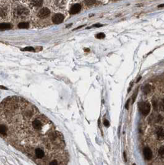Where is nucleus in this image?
Segmentation results:
<instances>
[{"label":"nucleus","instance_id":"17","mask_svg":"<svg viewBox=\"0 0 164 165\" xmlns=\"http://www.w3.org/2000/svg\"><path fill=\"white\" fill-rule=\"evenodd\" d=\"M159 108L161 109L162 110H164V98L161 101L160 103V106H159Z\"/></svg>","mask_w":164,"mask_h":165},{"label":"nucleus","instance_id":"11","mask_svg":"<svg viewBox=\"0 0 164 165\" xmlns=\"http://www.w3.org/2000/svg\"><path fill=\"white\" fill-rule=\"evenodd\" d=\"M29 27V24L27 22H22L18 24V27L20 29H27Z\"/></svg>","mask_w":164,"mask_h":165},{"label":"nucleus","instance_id":"18","mask_svg":"<svg viewBox=\"0 0 164 165\" xmlns=\"http://www.w3.org/2000/svg\"><path fill=\"white\" fill-rule=\"evenodd\" d=\"M104 124L105 127H108L110 126V122H109L108 121V120H106V119L104 120Z\"/></svg>","mask_w":164,"mask_h":165},{"label":"nucleus","instance_id":"13","mask_svg":"<svg viewBox=\"0 0 164 165\" xmlns=\"http://www.w3.org/2000/svg\"><path fill=\"white\" fill-rule=\"evenodd\" d=\"M96 2L95 0H85V4L87 6H90L94 4Z\"/></svg>","mask_w":164,"mask_h":165},{"label":"nucleus","instance_id":"19","mask_svg":"<svg viewBox=\"0 0 164 165\" xmlns=\"http://www.w3.org/2000/svg\"><path fill=\"white\" fill-rule=\"evenodd\" d=\"M102 26V24H94V25H93V27H100Z\"/></svg>","mask_w":164,"mask_h":165},{"label":"nucleus","instance_id":"9","mask_svg":"<svg viewBox=\"0 0 164 165\" xmlns=\"http://www.w3.org/2000/svg\"><path fill=\"white\" fill-rule=\"evenodd\" d=\"M151 89H152V87L150 85H146L145 86H144V87L143 88L142 90H143V93L144 94H148V93H151Z\"/></svg>","mask_w":164,"mask_h":165},{"label":"nucleus","instance_id":"22","mask_svg":"<svg viewBox=\"0 0 164 165\" xmlns=\"http://www.w3.org/2000/svg\"><path fill=\"white\" fill-rule=\"evenodd\" d=\"M162 7H164V4H161V5L159 6V8H162Z\"/></svg>","mask_w":164,"mask_h":165},{"label":"nucleus","instance_id":"5","mask_svg":"<svg viewBox=\"0 0 164 165\" xmlns=\"http://www.w3.org/2000/svg\"><path fill=\"white\" fill-rule=\"evenodd\" d=\"M155 133L158 140H164V129L163 128H157L155 131Z\"/></svg>","mask_w":164,"mask_h":165},{"label":"nucleus","instance_id":"2","mask_svg":"<svg viewBox=\"0 0 164 165\" xmlns=\"http://www.w3.org/2000/svg\"><path fill=\"white\" fill-rule=\"evenodd\" d=\"M50 14V11L48 8H44L39 11L38 13V16L41 19H45L48 18Z\"/></svg>","mask_w":164,"mask_h":165},{"label":"nucleus","instance_id":"12","mask_svg":"<svg viewBox=\"0 0 164 165\" xmlns=\"http://www.w3.org/2000/svg\"><path fill=\"white\" fill-rule=\"evenodd\" d=\"M159 154L161 158H164V146H162L159 150Z\"/></svg>","mask_w":164,"mask_h":165},{"label":"nucleus","instance_id":"7","mask_svg":"<svg viewBox=\"0 0 164 165\" xmlns=\"http://www.w3.org/2000/svg\"><path fill=\"white\" fill-rule=\"evenodd\" d=\"M27 10L24 8H19L16 11V14L18 16H24L27 15Z\"/></svg>","mask_w":164,"mask_h":165},{"label":"nucleus","instance_id":"21","mask_svg":"<svg viewBox=\"0 0 164 165\" xmlns=\"http://www.w3.org/2000/svg\"><path fill=\"white\" fill-rule=\"evenodd\" d=\"M124 158H125V162L127 161L126 160V153L125 152H124Z\"/></svg>","mask_w":164,"mask_h":165},{"label":"nucleus","instance_id":"8","mask_svg":"<svg viewBox=\"0 0 164 165\" xmlns=\"http://www.w3.org/2000/svg\"><path fill=\"white\" fill-rule=\"evenodd\" d=\"M12 28V25L10 23H0V30L5 31Z\"/></svg>","mask_w":164,"mask_h":165},{"label":"nucleus","instance_id":"20","mask_svg":"<svg viewBox=\"0 0 164 165\" xmlns=\"http://www.w3.org/2000/svg\"><path fill=\"white\" fill-rule=\"evenodd\" d=\"M129 99L128 100V101L126 102V104H125V108L126 109H128V107H129Z\"/></svg>","mask_w":164,"mask_h":165},{"label":"nucleus","instance_id":"15","mask_svg":"<svg viewBox=\"0 0 164 165\" xmlns=\"http://www.w3.org/2000/svg\"><path fill=\"white\" fill-rule=\"evenodd\" d=\"M105 37V34L102 33V32H101V33H98L96 35V38L98 39H104V38Z\"/></svg>","mask_w":164,"mask_h":165},{"label":"nucleus","instance_id":"16","mask_svg":"<svg viewBox=\"0 0 164 165\" xmlns=\"http://www.w3.org/2000/svg\"><path fill=\"white\" fill-rule=\"evenodd\" d=\"M152 104H153L154 109L157 110L158 108V104H157V101H156V100H153V101H152Z\"/></svg>","mask_w":164,"mask_h":165},{"label":"nucleus","instance_id":"3","mask_svg":"<svg viewBox=\"0 0 164 165\" xmlns=\"http://www.w3.org/2000/svg\"><path fill=\"white\" fill-rule=\"evenodd\" d=\"M64 18H65V17H64L63 14H57L53 16L52 21L54 24H58L63 21Z\"/></svg>","mask_w":164,"mask_h":165},{"label":"nucleus","instance_id":"4","mask_svg":"<svg viewBox=\"0 0 164 165\" xmlns=\"http://www.w3.org/2000/svg\"><path fill=\"white\" fill-rule=\"evenodd\" d=\"M143 152H144V158H145V160H151V158H152V152L149 148L148 147L144 148Z\"/></svg>","mask_w":164,"mask_h":165},{"label":"nucleus","instance_id":"10","mask_svg":"<svg viewBox=\"0 0 164 165\" xmlns=\"http://www.w3.org/2000/svg\"><path fill=\"white\" fill-rule=\"evenodd\" d=\"M31 3L34 6H41L43 4V0H32Z\"/></svg>","mask_w":164,"mask_h":165},{"label":"nucleus","instance_id":"14","mask_svg":"<svg viewBox=\"0 0 164 165\" xmlns=\"http://www.w3.org/2000/svg\"><path fill=\"white\" fill-rule=\"evenodd\" d=\"M23 51H28V52H35V49L34 48L32 47H27L24 48V49H22Z\"/></svg>","mask_w":164,"mask_h":165},{"label":"nucleus","instance_id":"6","mask_svg":"<svg viewBox=\"0 0 164 165\" xmlns=\"http://www.w3.org/2000/svg\"><path fill=\"white\" fill-rule=\"evenodd\" d=\"M81 6L79 4H76L73 5L70 9V14H75L81 11Z\"/></svg>","mask_w":164,"mask_h":165},{"label":"nucleus","instance_id":"1","mask_svg":"<svg viewBox=\"0 0 164 165\" xmlns=\"http://www.w3.org/2000/svg\"><path fill=\"white\" fill-rule=\"evenodd\" d=\"M139 110L142 114L144 116L147 115L149 114L151 110V104L147 102H142L139 104Z\"/></svg>","mask_w":164,"mask_h":165}]
</instances>
